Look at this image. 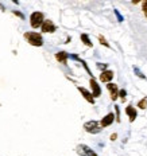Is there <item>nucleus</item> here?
Returning <instances> with one entry per match:
<instances>
[{
  "label": "nucleus",
  "mask_w": 147,
  "mask_h": 156,
  "mask_svg": "<svg viewBox=\"0 0 147 156\" xmlns=\"http://www.w3.org/2000/svg\"><path fill=\"white\" fill-rule=\"evenodd\" d=\"M142 9H143V12H145V15L147 18V0H143L142 2Z\"/></svg>",
  "instance_id": "obj_18"
},
{
  "label": "nucleus",
  "mask_w": 147,
  "mask_h": 156,
  "mask_svg": "<svg viewBox=\"0 0 147 156\" xmlns=\"http://www.w3.org/2000/svg\"><path fill=\"white\" fill-rule=\"evenodd\" d=\"M84 129L88 132V133H92V135H96V133H100L101 132V126H100V122L96 121V120H90V121H86L84 124Z\"/></svg>",
  "instance_id": "obj_3"
},
{
  "label": "nucleus",
  "mask_w": 147,
  "mask_h": 156,
  "mask_svg": "<svg viewBox=\"0 0 147 156\" xmlns=\"http://www.w3.org/2000/svg\"><path fill=\"white\" fill-rule=\"evenodd\" d=\"M68 58H69V54H68L66 51H58V53L55 54V59L64 65L68 63Z\"/></svg>",
  "instance_id": "obj_12"
},
{
  "label": "nucleus",
  "mask_w": 147,
  "mask_h": 156,
  "mask_svg": "<svg viewBox=\"0 0 147 156\" xmlns=\"http://www.w3.org/2000/svg\"><path fill=\"white\" fill-rule=\"evenodd\" d=\"M97 67L101 70H107V67H108V65L107 63H97Z\"/></svg>",
  "instance_id": "obj_19"
},
{
  "label": "nucleus",
  "mask_w": 147,
  "mask_h": 156,
  "mask_svg": "<svg viewBox=\"0 0 147 156\" xmlns=\"http://www.w3.org/2000/svg\"><path fill=\"white\" fill-rule=\"evenodd\" d=\"M126 113H127V116H128V119H130V122H134L136 120V117H138V112H136V109L134 108L132 105H128L126 108Z\"/></svg>",
  "instance_id": "obj_11"
},
{
  "label": "nucleus",
  "mask_w": 147,
  "mask_h": 156,
  "mask_svg": "<svg viewBox=\"0 0 147 156\" xmlns=\"http://www.w3.org/2000/svg\"><path fill=\"white\" fill-rule=\"evenodd\" d=\"M138 108L139 109H146L147 108V98H146V97H145V98H142L138 102Z\"/></svg>",
  "instance_id": "obj_15"
},
{
  "label": "nucleus",
  "mask_w": 147,
  "mask_h": 156,
  "mask_svg": "<svg viewBox=\"0 0 147 156\" xmlns=\"http://www.w3.org/2000/svg\"><path fill=\"white\" fill-rule=\"evenodd\" d=\"M77 90L80 92L81 94H83V97L86 100L89 104H92V105H94V98H93V96H92V93L89 92L88 89H85V87H83V86H77Z\"/></svg>",
  "instance_id": "obj_10"
},
{
  "label": "nucleus",
  "mask_w": 147,
  "mask_h": 156,
  "mask_svg": "<svg viewBox=\"0 0 147 156\" xmlns=\"http://www.w3.org/2000/svg\"><path fill=\"white\" fill-rule=\"evenodd\" d=\"M115 15L117 16V20H119V22H123V16L120 15V12L117 11V9H115Z\"/></svg>",
  "instance_id": "obj_21"
},
{
  "label": "nucleus",
  "mask_w": 147,
  "mask_h": 156,
  "mask_svg": "<svg viewBox=\"0 0 147 156\" xmlns=\"http://www.w3.org/2000/svg\"><path fill=\"white\" fill-rule=\"evenodd\" d=\"M41 30H42V32H45V34H53V32H55V30H57V26H55L50 19H45L43 23L41 26Z\"/></svg>",
  "instance_id": "obj_5"
},
{
  "label": "nucleus",
  "mask_w": 147,
  "mask_h": 156,
  "mask_svg": "<svg viewBox=\"0 0 147 156\" xmlns=\"http://www.w3.org/2000/svg\"><path fill=\"white\" fill-rule=\"evenodd\" d=\"M14 12V15H16V16H19L20 19H24V15L22 14V12H19V11H12Z\"/></svg>",
  "instance_id": "obj_22"
},
{
  "label": "nucleus",
  "mask_w": 147,
  "mask_h": 156,
  "mask_svg": "<svg viewBox=\"0 0 147 156\" xmlns=\"http://www.w3.org/2000/svg\"><path fill=\"white\" fill-rule=\"evenodd\" d=\"M89 85H90V89H92V96L93 98H97V97L101 96V87L99 86V82L94 80L93 77H90V81H89Z\"/></svg>",
  "instance_id": "obj_6"
},
{
  "label": "nucleus",
  "mask_w": 147,
  "mask_h": 156,
  "mask_svg": "<svg viewBox=\"0 0 147 156\" xmlns=\"http://www.w3.org/2000/svg\"><path fill=\"white\" fill-rule=\"evenodd\" d=\"M23 37L27 41V43H30L31 46H35V47L43 46V38H42V34H39V32L27 31V32H24Z\"/></svg>",
  "instance_id": "obj_1"
},
{
  "label": "nucleus",
  "mask_w": 147,
  "mask_h": 156,
  "mask_svg": "<svg viewBox=\"0 0 147 156\" xmlns=\"http://www.w3.org/2000/svg\"><path fill=\"white\" fill-rule=\"evenodd\" d=\"M116 139H117V135H116V133H112V135H111V140L115 141Z\"/></svg>",
  "instance_id": "obj_23"
},
{
  "label": "nucleus",
  "mask_w": 147,
  "mask_h": 156,
  "mask_svg": "<svg viewBox=\"0 0 147 156\" xmlns=\"http://www.w3.org/2000/svg\"><path fill=\"white\" fill-rule=\"evenodd\" d=\"M113 121H115V115H113V113H108V115H105L101 119L100 126L101 128H107V126H109L111 124H113Z\"/></svg>",
  "instance_id": "obj_9"
},
{
  "label": "nucleus",
  "mask_w": 147,
  "mask_h": 156,
  "mask_svg": "<svg viewBox=\"0 0 147 156\" xmlns=\"http://www.w3.org/2000/svg\"><path fill=\"white\" fill-rule=\"evenodd\" d=\"M134 71H135V73L138 74V77L143 78V80H145V78H146V76H143V74H142V73H140V71H139V69H136V67H134Z\"/></svg>",
  "instance_id": "obj_20"
},
{
  "label": "nucleus",
  "mask_w": 147,
  "mask_h": 156,
  "mask_svg": "<svg viewBox=\"0 0 147 156\" xmlns=\"http://www.w3.org/2000/svg\"><path fill=\"white\" fill-rule=\"evenodd\" d=\"M115 112H116V115H115V121L116 122H120V109H119V106L115 105Z\"/></svg>",
  "instance_id": "obj_17"
},
{
  "label": "nucleus",
  "mask_w": 147,
  "mask_h": 156,
  "mask_svg": "<svg viewBox=\"0 0 147 156\" xmlns=\"http://www.w3.org/2000/svg\"><path fill=\"white\" fill-rule=\"evenodd\" d=\"M80 39H81V42H83V43L85 44V46H88V47H93V43H92V41H90V38L88 37V34H81Z\"/></svg>",
  "instance_id": "obj_13"
},
{
  "label": "nucleus",
  "mask_w": 147,
  "mask_h": 156,
  "mask_svg": "<svg viewBox=\"0 0 147 156\" xmlns=\"http://www.w3.org/2000/svg\"><path fill=\"white\" fill-rule=\"evenodd\" d=\"M43 20H45V16H43L42 12H39V11H35L30 15V26L32 28L41 27L42 23H43Z\"/></svg>",
  "instance_id": "obj_2"
},
{
  "label": "nucleus",
  "mask_w": 147,
  "mask_h": 156,
  "mask_svg": "<svg viewBox=\"0 0 147 156\" xmlns=\"http://www.w3.org/2000/svg\"><path fill=\"white\" fill-rule=\"evenodd\" d=\"M119 98L122 100L123 102L126 101V98H127V90H126V89H122V90H119Z\"/></svg>",
  "instance_id": "obj_16"
},
{
  "label": "nucleus",
  "mask_w": 147,
  "mask_h": 156,
  "mask_svg": "<svg viewBox=\"0 0 147 156\" xmlns=\"http://www.w3.org/2000/svg\"><path fill=\"white\" fill-rule=\"evenodd\" d=\"M113 77H115V74H113V71L112 70H103L101 71V74H100V81L101 82H104V83H108L111 82V81L113 80Z\"/></svg>",
  "instance_id": "obj_8"
},
{
  "label": "nucleus",
  "mask_w": 147,
  "mask_h": 156,
  "mask_svg": "<svg viewBox=\"0 0 147 156\" xmlns=\"http://www.w3.org/2000/svg\"><path fill=\"white\" fill-rule=\"evenodd\" d=\"M107 89L111 94V100L112 101H116L119 98V87H117L116 83H112V82H108L107 83Z\"/></svg>",
  "instance_id": "obj_7"
},
{
  "label": "nucleus",
  "mask_w": 147,
  "mask_h": 156,
  "mask_svg": "<svg viewBox=\"0 0 147 156\" xmlns=\"http://www.w3.org/2000/svg\"><path fill=\"white\" fill-rule=\"evenodd\" d=\"M140 2H143V0H131L132 4H138V3H140Z\"/></svg>",
  "instance_id": "obj_24"
},
{
  "label": "nucleus",
  "mask_w": 147,
  "mask_h": 156,
  "mask_svg": "<svg viewBox=\"0 0 147 156\" xmlns=\"http://www.w3.org/2000/svg\"><path fill=\"white\" fill-rule=\"evenodd\" d=\"M99 42L101 44H103L104 47H107V48H111V44L108 43V42H107V39L103 37V35H99Z\"/></svg>",
  "instance_id": "obj_14"
},
{
  "label": "nucleus",
  "mask_w": 147,
  "mask_h": 156,
  "mask_svg": "<svg viewBox=\"0 0 147 156\" xmlns=\"http://www.w3.org/2000/svg\"><path fill=\"white\" fill-rule=\"evenodd\" d=\"M12 3H15V4H19V0H11Z\"/></svg>",
  "instance_id": "obj_25"
},
{
  "label": "nucleus",
  "mask_w": 147,
  "mask_h": 156,
  "mask_svg": "<svg viewBox=\"0 0 147 156\" xmlns=\"http://www.w3.org/2000/svg\"><path fill=\"white\" fill-rule=\"evenodd\" d=\"M76 152H77V155H80V156H97L96 152L85 144H78L76 147Z\"/></svg>",
  "instance_id": "obj_4"
}]
</instances>
